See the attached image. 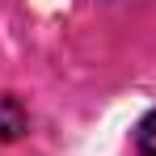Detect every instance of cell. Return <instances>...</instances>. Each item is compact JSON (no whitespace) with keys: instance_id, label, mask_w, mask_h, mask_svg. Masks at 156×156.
Listing matches in <instances>:
<instances>
[{"instance_id":"6da1fadb","label":"cell","mask_w":156,"mask_h":156,"mask_svg":"<svg viewBox=\"0 0 156 156\" xmlns=\"http://www.w3.org/2000/svg\"><path fill=\"white\" fill-rule=\"evenodd\" d=\"M26 105L17 101V97H0V139H17L21 131H26Z\"/></svg>"},{"instance_id":"7a4b0ae2","label":"cell","mask_w":156,"mask_h":156,"mask_svg":"<svg viewBox=\"0 0 156 156\" xmlns=\"http://www.w3.org/2000/svg\"><path fill=\"white\" fill-rule=\"evenodd\" d=\"M135 139H139V152H144V156H156V110L144 118V122H139Z\"/></svg>"}]
</instances>
